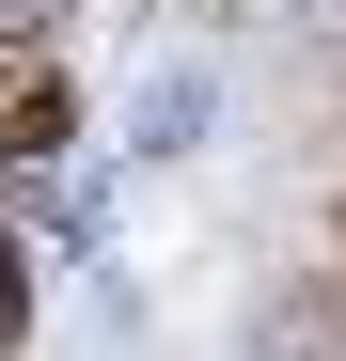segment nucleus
Returning a JSON list of instances; mask_svg holds the SVG:
<instances>
[{
    "label": "nucleus",
    "instance_id": "nucleus-1",
    "mask_svg": "<svg viewBox=\"0 0 346 361\" xmlns=\"http://www.w3.org/2000/svg\"><path fill=\"white\" fill-rule=\"evenodd\" d=\"M64 47H16V32H0V157H47V142H64Z\"/></svg>",
    "mask_w": 346,
    "mask_h": 361
},
{
    "label": "nucleus",
    "instance_id": "nucleus-2",
    "mask_svg": "<svg viewBox=\"0 0 346 361\" xmlns=\"http://www.w3.org/2000/svg\"><path fill=\"white\" fill-rule=\"evenodd\" d=\"M283 361H346V283H299V298H283Z\"/></svg>",
    "mask_w": 346,
    "mask_h": 361
},
{
    "label": "nucleus",
    "instance_id": "nucleus-3",
    "mask_svg": "<svg viewBox=\"0 0 346 361\" xmlns=\"http://www.w3.org/2000/svg\"><path fill=\"white\" fill-rule=\"evenodd\" d=\"M330 252H346V189H330Z\"/></svg>",
    "mask_w": 346,
    "mask_h": 361
}]
</instances>
